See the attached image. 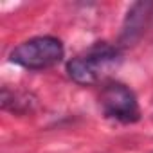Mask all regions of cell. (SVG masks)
<instances>
[{
  "instance_id": "obj_4",
  "label": "cell",
  "mask_w": 153,
  "mask_h": 153,
  "mask_svg": "<svg viewBox=\"0 0 153 153\" xmlns=\"http://www.w3.org/2000/svg\"><path fill=\"white\" fill-rule=\"evenodd\" d=\"M151 13H153V2L151 0H140V2H135L123 24V31H121V43L130 47L135 45L140 36L144 34L149 20H151Z\"/></svg>"
},
{
  "instance_id": "obj_2",
  "label": "cell",
  "mask_w": 153,
  "mask_h": 153,
  "mask_svg": "<svg viewBox=\"0 0 153 153\" xmlns=\"http://www.w3.org/2000/svg\"><path fill=\"white\" fill-rule=\"evenodd\" d=\"M63 43L54 36H36L13 49L9 59L29 70H43L63 59Z\"/></svg>"
},
{
  "instance_id": "obj_3",
  "label": "cell",
  "mask_w": 153,
  "mask_h": 153,
  "mask_svg": "<svg viewBox=\"0 0 153 153\" xmlns=\"http://www.w3.org/2000/svg\"><path fill=\"white\" fill-rule=\"evenodd\" d=\"M103 114L119 123H137L140 119V108L135 94L119 81H110L105 85L99 96Z\"/></svg>"
},
{
  "instance_id": "obj_1",
  "label": "cell",
  "mask_w": 153,
  "mask_h": 153,
  "mask_svg": "<svg viewBox=\"0 0 153 153\" xmlns=\"http://www.w3.org/2000/svg\"><path fill=\"white\" fill-rule=\"evenodd\" d=\"M123 63V54L110 43H96L87 52L72 58L67 63L68 78L79 85H96L106 79Z\"/></svg>"
}]
</instances>
